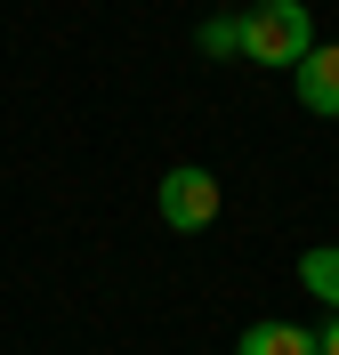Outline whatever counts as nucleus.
Instances as JSON below:
<instances>
[{
  "label": "nucleus",
  "instance_id": "obj_6",
  "mask_svg": "<svg viewBox=\"0 0 339 355\" xmlns=\"http://www.w3.org/2000/svg\"><path fill=\"white\" fill-rule=\"evenodd\" d=\"M243 49V17H210L202 24V57H234Z\"/></svg>",
  "mask_w": 339,
  "mask_h": 355
},
{
  "label": "nucleus",
  "instance_id": "obj_1",
  "mask_svg": "<svg viewBox=\"0 0 339 355\" xmlns=\"http://www.w3.org/2000/svg\"><path fill=\"white\" fill-rule=\"evenodd\" d=\"M307 49H315V17H307L299 0H259V8H243V57L250 65L291 73Z\"/></svg>",
  "mask_w": 339,
  "mask_h": 355
},
{
  "label": "nucleus",
  "instance_id": "obj_7",
  "mask_svg": "<svg viewBox=\"0 0 339 355\" xmlns=\"http://www.w3.org/2000/svg\"><path fill=\"white\" fill-rule=\"evenodd\" d=\"M315 347H323V355H339V315H331V323L315 331Z\"/></svg>",
  "mask_w": 339,
  "mask_h": 355
},
{
  "label": "nucleus",
  "instance_id": "obj_3",
  "mask_svg": "<svg viewBox=\"0 0 339 355\" xmlns=\"http://www.w3.org/2000/svg\"><path fill=\"white\" fill-rule=\"evenodd\" d=\"M299 105H307V113H323V121H339V49H307V57H299Z\"/></svg>",
  "mask_w": 339,
  "mask_h": 355
},
{
  "label": "nucleus",
  "instance_id": "obj_4",
  "mask_svg": "<svg viewBox=\"0 0 339 355\" xmlns=\"http://www.w3.org/2000/svg\"><path fill=\"white\" fill-rule=\"evenodd\" d=\"M243 355H323V347H315V331H299V323H250Z\"/></svg>",
  "mask_w": 339,
  "mask_h": 355
},
{
  "label": "nucleus",
  "instance_id": "obj_2",
  "mask_svg": "<svg viewBox=\"0 0 339 355\" xmlns=\"http://www.w3.org/2000/svg\"><path fill=\"white\" fill-rule=\"evenodd\" d=\"M154 210L178 226V234H202V226L218 218V178H210L202 162H178V170L154 186Z\"/></svg>",
  "mask_w": 339,
  "mask_h": 355
},
{
  "label": "nucleus",
  "instance_id": "obj_5",
  "mask_svg": "<svg viewBox=\"0 0 339 355\" xmlns=\"http://www.w3.org/2000/svg\"><path fill=\"white\" fill-rule=\"evenodd\" d=\"M299 283L339 315V243H315V250H307V259H299Z\"/></svg>",
  "mask_w": 339,
  "mask_h": 355
}]
</instances>
